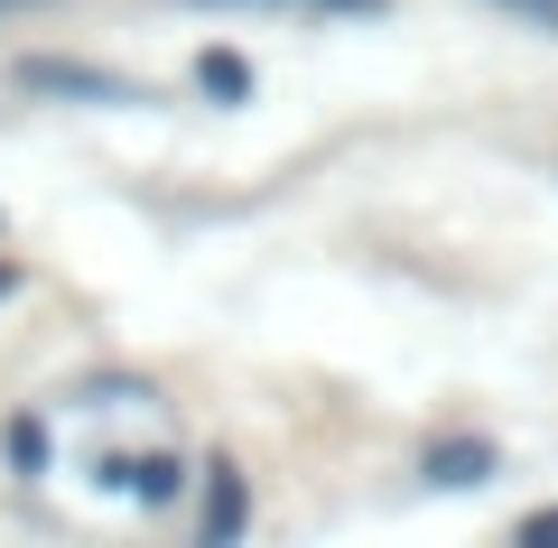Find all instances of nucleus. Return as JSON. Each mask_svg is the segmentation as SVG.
Wrapping results in <instances>:
<instances>
[{"label":"nucleus","instance_id":"obj_3","mask_svg":"<svg viewBox=\"0 0 558 548\" xmlns=\"http://www.w3.org/2000/svg\"><path fill=\"white\" fill-rule=\"evenodd\" d=\"M494 465H502V455L484 447V437H447V447H428V484H447V492H475Z\"/></svg>","mask_w":558,"mask_h":548},{"label":"nucleus","instance_id":"obj_6","mask_svg":"<svg viewBox=\"0 0 558 548\" xmlns=\"http://www.w3.org/2000/svg\"><path fill=\"white\" fill-rule=\"evenodd\" d=\"M494 10H512V20H531L539 38H558V0H494Z\"/></svg>","mask_w":558,"mask_h":548},{"label":"nucleus","instance_id":"obj_5","mask_svg":"<svg viewBox=\"0 0 558 548\" xmlns=\"http://www.w3.org/2000/svg\"><path fill=\"white\" fill-rule=\"evenodd\" d=\"M242 529V484H233V465H215V492H205V539H233Z\"/></svg>","mask_w":558,"mask_h":548},{"label":"nucleus","instance_id":"obj_7","mask_svg":"<svg viewBox=\"0 0 558 548\" xmlns=\"http://www.w3.org/2000/svg\"><path fill=\"white\" fill-rule=\"evenodd\" d=\"M279 10H336V20H373L381 0H279Z\"/></svg>","mask_w":558,"mask_h":548},{"label":"nucleus","instance_id":"obj_9","mask_svg":"<svg viewBox=\"0 0 558 548\" xmlns=\"http://www.w3.org/2000/svg\"><path fill=\"white\" fill-rule=\"evenodd\" d=\"M10 10H28V0H0V20H10Z\"/></svg>","mask_w":558,"mask_h":548},{"label":"nucleus","instance_id":"obj_8","mask_svg":"<svg viewBox=\"0 0 558 548\" xmlns=\"http://www.w3.org/2000/svg\"><path fill=\"white\" fill-rule=\"evenodd\" d=\"M10 289H20V270H10V260H0V297H10Z\"/></svg>","mask_w":558,"mask_h":548},{"label":"nucleus","instance_id":"obj_1","mask_svg":"<svg viewBox=\"0 0 558 548\" xmlns=\"http://www.w3.org/2000/svg\"><path fill=\"white\" fill-rule=\"evenodd\" d=\"M28 94H65V102H94V112H140L149 102V84L112 75V65H84V57H28L20 65Z\"/></svg>","mask_w":558,"mask_h":548},{"label":"nucleus","instance_id":"obj_2","mask_svg":"<svg viewBox=\"0 0 558 548\" xmlns=\"http://www.w3.org/2000/svg\"><path fill=\"white\" fill-rule=\"evenodd\" d=\"M94 484H102V492H131V502H178L186 465H178L168 447H102V455H94Z\"/></svg>","mask_w":558,"mask_h":548},{"label":"nucleus","instance_id":"obj_4","mask_svg":"<svg viewBox=\"0 0 558 548\" xmlns=\"http://www.w3.org/2000/svg\"><path fill=\"white\" fill-rule=\"evenodd\" d=\"M196 84H205L215 102H242V94H252V65H242L233 47H205V57H196Z\"/></svg>","mask_w":558,"mask_h":548}]
</instances>
